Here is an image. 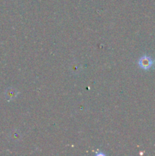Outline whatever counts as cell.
I'll return each instance as SVG.
<instances>
[{
  "instance_id": "6da1fadb",
  "label": "cell",
  "mask_w": 155,
  "mask_h": 156,
  "mask_svg": "<svg viewBox=\"0 0 155 156\" xmlns=\"http://www.w3.org/2000/svg\"><path fill=\"white\" fill-rule=\"evenodd\" d=\"M138 64L144 69H148L152 66V60L148 56H143L139 59Z\"/></svg>"
}]
</instances>
